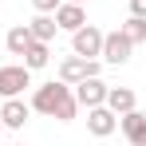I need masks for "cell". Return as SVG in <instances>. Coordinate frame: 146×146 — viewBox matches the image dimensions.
<instances>
[{"label":"cell","mask_w":146,"mask_h":146,"mask_svg":"<svg viewBox=\"0 0 146 146\" xmlns=\"http://www.w3.org/2000/svg\"><path fill=\"white\" fill-rule=\"evenodd\" d=\"M32 111L51 115V119H59V122H71L75 115H79V103H75V91L67 83H44V87H36V95H32Z\"/></svg>","instance_id":"cell-1"},{"label":"cell","mask_w":146,"mask_h":146,"mask_svg":"<svg viewBox=\"0 0 146 146\" xmlns=\"http://www.w3.org/2000/svg\"><path fill=\"white\" fill-rule=\"evenodd\" d=\"M91 75H99V59H83V55H67V59L59 63V83H67V87H75V83H83V79H91Z\"/></svg>","instance_id":"cell-2"},{"label":"cell","mask_w":146,"mask_h":146,"mask_svg":"<svg viewBox=\"0 0 146 146\" xmlns=\"http://www.w3.org/2000/svg\"><path fill=\"white\" fill-rule=\"evenodd\" d=\"M71 51L75 55H83V59H99V51H103V32L95 24H83L71 32Z\"/></svg>","instance_id":"cell-3"},{"label":"cell","mask_w":146,"mask_h":146,"mask_svg":"<svg viewBox=\"0 0 146 146\" xmlns=\"http://www.w3.org/2000/svg\"><path fill=\"white\" fill-rule=\"evenodd\" d=\"M24 87H32V71H28L24 63H8V67H0V95H4V99H20Z\"/></svg>","instance_id":"cell-4"},{"label":"cell","mask_w":146,"mask_h":146,"mask_svg":"<svg viewBox=\"0 0 146 146\" xmlns=\"http://www.w3.org/2000/svg\"><path fill=\"white\" fill-rule=\"evenodd\" d=\"M71 91H75V103H79V107H87V111H91V107H103V103H107V83H103L99 75L83 79V83H75Z\"/></svg>","instance_id":"cell-5"},{"label":"cell","mask_w":146,"mask_h":146,"mask_svg":"<svg viewBox=\"0 0 146 146\" xmlns=\"http://www.w3.org/2000/svg\"><path fill=\"white\" fill-rule=\"evenodd\" d=\"M130 51H134V44L122 36V32H111V36H103V51H99V59H107V63H126L130 59Z\"/></svg>","instance_id":"cell-6"},{"label":"cell","mask_w":146,"mask_h":146,"mask_svg":"<svg viewBox=\"0 0 146 146\" xmlns=\"http://www.w3.org/2000/svg\"><path fill=\"white\" fill-rule=\"evenodd\" d=\"M87 130H91L95 138H107V134L119 130V115H115L111 107H91V111H87Z\"/></svg>","instance_id":"cell-7"},{"label":"cell","mask_w":146,"mask_h":146,"mask_svg":"<svg viewBox=\"0 0 146 146\" xmlns=\"http://www.w3.org/2000/svg\"><path fill=\"white\" fill-rule=\"evenodd\" d=\"M119 126H122V134H126L130 146H146V115L138 111V107L126 111V115H119Z\"/></svg>","instance_id":"cell-8"},{"label":"cell","mask_w":146,"mask_h":146,"mask_svg":"<svg viewBox=\"0 0 146 146\" xmlns=\"http://www.w3.org/2000/svg\"><path fill=\"white\" fill-rule=\"evenodd\" d=\"M51 16H55V24L63 28V32H75V28H83V24H87V12H83V4H67V0H63V4H59Z\"/></svg>","instance_id":"cell-9"},{"label":"cell","mask_w":146,"mask_h":146,"mask_svg":"<svg viewBox=\"0 0 146 146\" xmlns=\"http://www.w3.org/2000/svg\"><path fill=\"white\" fill-rule=\"evenodd\" d=\"M28 111H32V107L20 103V99H4V107H0V122L12 126V130H20V126L28 122Z\"/></svg>","instance_id":"cell-10"},{"label":"cell","mask_w":146,"mask_h":146,"mask_svg":"<svg viewBox=\"0 0 146 146\" xmlns=\"http://www.w3.org/2000/svg\"><path fill=\"white\" fill-rule=\"evenodd\" d=\"M103 107H111L115 115H126V111H134V91L130 87H107V103Z\"/></svg>","instance_id":"cell-11"},{"label":"cell","mask_w":146,"mask_h":146,"mask_svg":"<svg viewBox=\"0 0 146 146\" xmlns=\"http://www.w3.org/2000/svg\"><path fill=\"white\" fill-rule=\"evenodd\" d=\"M28 32H32V40L51 44V40H55V32H59V24H55V16H48V12H36V20L28 24Z\"/></svg>","instance_id":"cell-12"},{"label":"cell","mask_w":146,"mask_h":146,"mask_svg":"<svg viewBox=\"0 0 146 146\" xmlns=\"http://www.w3.org/2000/svg\"><path fill=\"white\" fill-rule=\"evenodd\" d=\"M48 63H51V48L44 40H32V48L24 51V67L28 71H40V67H48Z\"/></svg>","instance_id":"cell-13"},{"label":"cell","mask_w":146,"mask_h":146,"mask_svg":"<svg viewBox=\"0 0 146 146\" xmlns=\"http://www.w3.org/2000/svg\"><path fill=\"white\" fill-rule=\"evenodd\" d=\"M4 48L12 51V55H24L28 48H32V32H28V24H16L8 36H4Z\"/></svg>","instance_id":"cell-14"},{"label":"cell","mask_w":146,"mask_h":146,"mask_svg":"<svg viewBox=\"0 0 146 146\" xmlns=\"http://www.w3.org/2000/svg\"><path fill=\"white\" fill-rule=\"evenodd\" d=\"M119 32L130 40V44H134V48H138V44H146V20H142V16H130V20H126Z\"/></svg>","instance_id":"cell-15"},{"label":"cell","mask_w":146,"mask_h":146,"mask_svg":"<svg viewBox=\"0 0 146 146\" xmlns=\"http://www.w3.org/2000/svg\"><path fill=\"white\" fill-rule=\"evenodd\" d=\"M59 4H63V0H32V8H36V12H55V8H59Z\"/></svg>","instance_id":"cell-16"},{"label":"cell","mask_w":146,"mask_h":146,"mask_svg":"<svg viewBox=\"0 0 146 146\" xmlns=\"http://www.w3.org/2000/svg\"><path fill=\"white\" fill-rule=\"evenodd\" d=\"M130 16H142L146 20V0H130Z\"/></svg>","instance_id":"cell-17"},{"label":"cell","mask_w":146,"mask_h":146,"mask_svg":"<svg viewBox=\"0 0 146 146\" xmlns=\"http://www.w3.org/2000/svg\"><path fill=\"white\" fill-rule=\"evenodd\" d=\"M67 4H83V0H67Z\"/></svg>","instance_id":"cell-18"},{"label":"cell","mask_w":146,"mask_h":146,"mask_svg":"<svg viewBox=\"0 0 146 146\" xmlns=\"http://www.w3.org/2000/svg\"><path fill=\"white\" fill-rule=\"evenodd\" d=\"M0 130H4V122H0Z\"/></svg>","instance_id":"cell-19"}]
</instances>
